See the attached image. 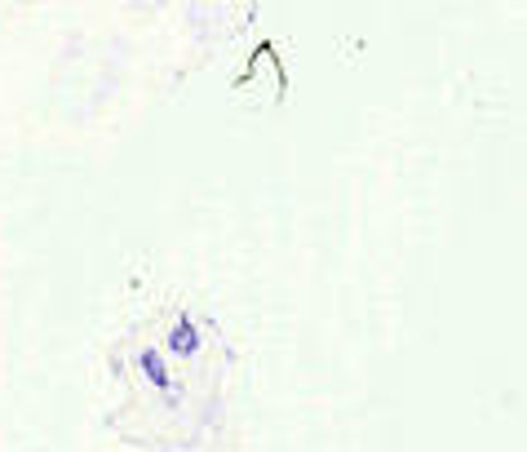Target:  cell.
<instances>
[{
	"instance_id": "obj_1",
	"label": "cell",
	"mask_w": 527,
	"mask_h": 452,
	"mask_svg": "<svg viewBox=\"0 0 527 452\" xmlns=\"http://www.w3.org/2000/svg\"><path fill=\"white\" fill-rule=\"evenodd\" d=\"M200 346H204V337H200V324H195V315H178V320L169 324V355H178V359H195L200 355Z\"/></svg>"
},
{
	"instance_id": "obj_2",
	"label": "cell",
	"mask_w": 527,
	"mask_h": 452,
	"mask_svg": "<svg viewBox=\"0 0 527 452\" xmlns=\"http://www.w3.org/2000/svg\"><path fill=\"white\" fill-rule=\"evenodd\" d=\"M138 368H142V377H147V382L160 390L164 399H169V404L178 399V395H173V373H169V364H164V351H155V346H142V351H138Z\"/></svg>"
}]
</instances>
